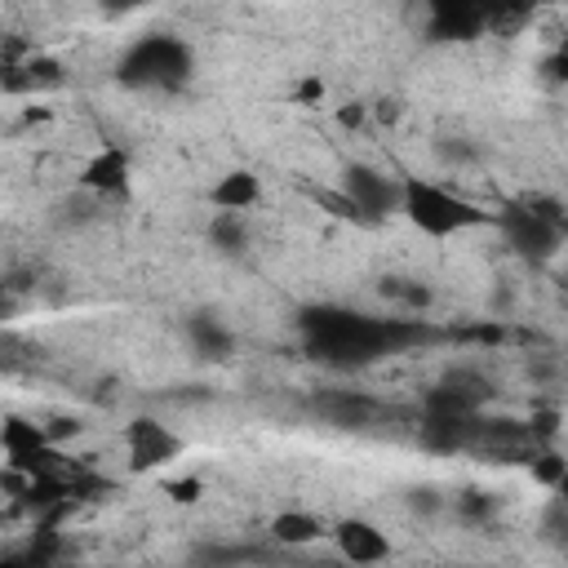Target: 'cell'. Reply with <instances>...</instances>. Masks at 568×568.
Instances as JSON below:
<instances>
[{
    "label": "cell",
    "mask_w": 568,
    "mask_h": 568,
    "mask_svg": "<svg viewBox=\"0 0 568 568\" xmlns=\"http://www.w3.org/2000/svg\"><path fill=\"white\" fill-rule=\"evenodd\" d=\"M209 235H213V244H217L222 253H240V244H244V217H235V213H217Z\"/></svg>",
    "instance_id": "obj_16"
},
{
    "label": "cell",
    "mask_w": 568,
    "mask_h": 568,
    "mask_svg": "<svg viewBox=\"0 0 568 568\" xmlns=\"http://www.w3.org/2000/svg\"><path fill=\"white\" fill-rule=\"evenodd\" d=\"M36 568H84V564H36Z\"/></svg>",
    "instance_id": "obj_21"
},
{
    "label": "cell",
    "mask_w": 568,
    "mask_h": 568,
    "mask_svg": "<svg viewBox=\"0 0 568 568\" xmlns=\"http://www.w3.org/2000/svg\"><path fill=\"white\" fill-rule=\"evenodd\" d=\"M426 31L430 40H475L488 31V9L470 0H439L426 9Z\"/></svg>",
    "instance_id": "obj_9"
},
{
    "label": "cell",
    "mask_w": 568,
    "mask_h": 568,
    "mask_svg": "<svg viewBox=\"0 0 568 568\" xmlns=\"http://www.w3.org/2000/svg\"><path fill=\"white\" fill-rule=\"evenodd\" d=\"M342 209H346V217L382 222L386 213L399 209V182H390L386 173H377L368 164H351L342 173Z\"/></svg>",
    "instance_id": "obj_5"
},
{
    "label": "cell",
    "mask_w": 568,
    "mask_h": 568,
    "mask_svg": "<svg viewBox=\"0 0 568 568\" xmlns=\"http://www.w3.org/2000/svg\"><path fill=\"white\" fill-rule=\"evenodd\" d=\"M528 466H532V475H537L541 484H550V488H559V484L568 479V462L555 457V453H532Z\"/></svg>",
    "instance_id": "obj_17"
},
{
    "label": "cell",
    "mask_w": 568,
    "mask_h": 568,
    "mask_svg": "<svg viewBox=\"0 0 568 568\" xmlns=\"http://www.w3.org/2000/svg\"><path fill=\"white\" fill-rule=\"evenodd\" d=\"M124 453H129L133 470H155V466H169L173 457H182V439L155 417H133L124 426Z\"/></svg>",
    "instance_id": "obj_7"
},
{
    "label": "cell",
    "mask_w": 568,
    "mask_h": 568,
    "mask_svg": "<svg viewBox=\"0 0 568 568\" xmlns=\"http://www.w3.org/2000/svg\"><path fill=\"white\" fill-rule=\"evenodd\" d=\"M209 204H213L217 213H235V217H244L248 209L262 204V178H257L253 169H231V173H222V178L213 182Z\"/></svg>",
    "instance_id": "obj_11"
},
{
    "label": "cell",
    "mask_w": 568,
    "mask_h": 568,
    "mask_svg": "<svg viewBox=\"0 0 568 568\" xmlns=\"http://www.w3.org/2000/svg\"><path fill=\"white\" fill-rule=\"evenodd\" d=\"M333 541H337V555L355 568H377L390 559V537L368 519H337Z\"/></svg>",
    "instance_id": "obj_8"
},
{
    "label": "cell",
    "mask_w": 568,
    "mask_h": 568,
    "mask_svg": "<svg viewBox=\"0 0 568 568\" xmlns=\"http://www.w3.org/2000/svg\"><path fill=\"white\" fill-rule=\"evenodd\" d=\"M324 98V80H315V75H306L302 84H297V102L306 106V102H320Z\"/></svg>",
    "instance_id": "obj_19"
},
{
    "label": "cell",
    "mask_w": 568,
    "mask_h": 568,
    "mask_svg": "<svg viewBox=\"0 0 568 568\" xmlns=\"http://www.w3.org/2000/svg\"><path fill=\"white\" fill-rule=\"evenodd\" d=\"M488 399H493L488 377H479L475 368H453V373H444V377L430 386L426 413H430V417H475Z\"/></svg>",
    "instance_id": "obj_6"
},
{
    "label": "cell",
    "mask_w": 568,
    "mask_h": 568,
    "mask_svg": "<svg viewBox=\"0 0 568 568\" xmlns=\"http://www.w3.org/2000/svg\"><path fill=\"white\" fill-rule=\"evenodd\" d=\"M315 408H320L328 422H337V426H364V422L377 413V404H373V399H364V395H351V390L324 395V399H315Z\"/></svg>",
    "instance_id": "obj_14"
},
{
    "label": "cell",
    "mask_w": 568,
    "mask_h": 568,
    "mask_svg": "<svg viewBox=\"0 0 568 568\" xmlns=\"http://www.w3.org/2000/svg\"><path fill=\"white\" fill-rule=\"evenodd\" d=\"M195 71V53L178 36H142L124 49L115 75L124 89H146V93H178Z\"/></svg>",
    "instance_id": "obj_3"
},
{
    "label": "cell",
    "mask_w": 568,
    "mask_h": 568,
    "mask_svg": "<svg viewBox=\"0 0 568 568\" xmlns=\"http://www.w3.org/2000/svg\"><path fill=\"white\" fill-rule=\"evenodd\" d=\"M186 337H191V346H195L204 359H226V355L235 351V333H231L226 320L213 315V311H195V315L186 320Z\"/></svg>",
    "instance_id": "obj_12"
},
{
    "label": "cell",
    "mask_w": 568,
    "mask_h": 568,
    "mask_svg": "<svg viewBox=\"0 0 568 568\" xmlns=\"http://www.w3.org/2000/svg\"><path fill=\"white\" fill-rule=\"evenodd\" d=\"M497 226H501L506 244H510L519 257H528V262L555 257L559 244H564V235H568L559 209H555V204H541V200H515V204H506V209L497 213Z\"/></svg>",
    "instance_id": "obj_4"
},
{
    "label": "cell",
    "mask_w": 568,
    "mask_h": 568,
    "mask_svg": "<svg viewBox=\"0 0 568 568\" xmlns=\"http://www.w3.org/2000/svg\"><path fill=\"white\" fill-rule=\"evenodd\" d=\"M324 532H328V524H324L315 510H302V506L280 510V515L271 519V537L284 541V546H311V541H320Z\"/></svg>",
    "instance_id": "obj_13"
},
{
    "label": "cell",
    "mask_w": 568,
    "mask_h": 568,
    "mask_svg": "<svg viewBox=\"0 0 568 568\" xmlns=\"http://www.w3.org/2000/svg\"><path fill=\"white\" fill-rule=\"evenodd\" d=\"M488 510H493V501L484 493H462V501H457V515H466V519H484Z\"/></svg>",
    "instance_id": "obj_18"
},
{
    "label": "cell",
    "mask_w": 568,
    "mask_h": 568,
    "mask_svg": "<svg viewBox=\"0 0 568 568\" xmlns=\"http://www.w3.org/2000/svg\"><path fill=\"white\" fill-rule=\"evenodd\" d=\"M537 80H541L546 89H564V84H568V40H559L555 49L541 53V62H537Z\"/></svg>",
    "instance_id": "obj_15"
},
{
    "label": "cell",
    "mask_w": 568,
    "mask_h": 568,
    "mask_svg": "<svg viewBox=\"0 0 568 568\" xmlns=\"http://www.w3.org/2000/svg\"><path fill=\"white\" fill-rule=\"evenodd\" d=\"M399 213L430 240H448V235H462V231L488 222V213L479 204H470L466 195H457L430 178H399Z\"/></svg>",
    "instance_id": "obj_2"
},
{
    "label": "cell",
    "mask_w": 568,
    "mask_h": 568,
    "mask_svg": "<svg viewBox=\"0 0 568 568\" xmlns=\"http://www.w3.org/2000/svg\"><path fill=\"white\" fill-rule=\"evenodd\" d=\"M129 182H133V164H129V151L124 146H102L98 155L84 160L80 169V186L98 200H111V195H129Z\"/></svg>",
    "instance_id": "obj_10"
},
{
    "label": "cell",
    "mask_w": 568,
    "mask_h": 568,
    "mask_svg": "<svg viewBox=\"0 0 568 568\" xmlns=\"http://www.w3.org/2000/svg\"><path fill=\"white\" fill-rule=\"evenodd\" d=\"M297 333H302L306 355L328 368H368L426 337V328L413 320H382V315L351 311V306H311L302 311Z\"/></svg>",
    "instance_id": "obj_1"
},
{
    "label": "cell",
    "mask_w": 568,
    "mask_h": 568,
    "mask_svg": "<svg viewBox=\"0 0 568 568\" xmlns=\"http://www.w3.org/2000/svg\"><path fill=\"white\" fill-rule=\"evenodd\" d=\"M564 293H568V284H564Z\"/></svg>",
    "instance_id": "obj_22"
},
{
    "label": "cell",
    "mask_w": 568,
    "mask_h": 568,
    "mask_svg": "<svg viewBox=\"0 0 568 568\" xmlns=\"http://www.w3.org/2000/svg\"><path fill=\"white\" fill-rule=\"evenodd\" d=\"M169 493H173L178 501H195V497H200V479H173Z\"/></svg>",
    "instance_id": "obj_20"
}]
</instances>
